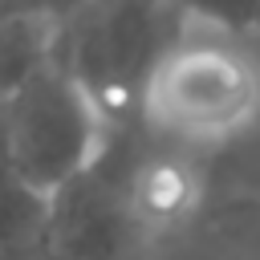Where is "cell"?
<instances>
[{"label": "cell", "instance_id": "obj_1", "mask_svg": "<svg viewBox=\"0 0 260 260\" xmlns=\"http://www.w3.org/2000/svg\"><path fill=\"white\" fill-rule=\"evenodd\" d=\"M260 114V53L236 32L187 20L154 61L138 118L167 146H228Z\"/></svg>", "mask_w": 260, "mask_h": 260}, {"label": "cell", "instance_id": "obj_2", "mask_svg": "<svg viewBox=\"0 0 260 260\" xmlns=\"http://www.w3.org/2000/svg\"><path fill=\"white\" fill-rule=\"evenodd\" d=\"M183 24V0H77L57 20V61L106 122L122 126L138 114L142 85Z\"/></svg>", "mask_w": 260, "mask_h": 260}, {"label": "cell", "instance_id": "obj_3", "mask_svg": "<svg viewBox=\"0 0 260 260\" xmlns=\"http://www.w3.org/2000/svg\"><path fill=\"white\" fill-rule=\"evenodd\" d=\"M0 126L12 171L49 203L85 179L114 146V126L61 61L0 106Z\"/></svg>", "mask_w": 260, "mask_h": 260}, {"label": "cell", "instance_id": "obj_4", "mask_svg": "<svg viewBox=\"0 0 260 260\" xmlns=\"http://www.w3.org/2000/svg\"><path fill=\"white\" fill-rule=\"evenodd\" d=\"M195 203V175L175 154H150L126 167V207L138 232L175 223Z\"/></svg>", "mask_w": 260, "mask_h": 260}, {"label": "cell", "instance_id": "obj_5", "mask_svg": "<svg viewBox=\"0 0 260 260\" xmlns=\"http://www.w3.org/2000/svg\"><path fill=\"white\" fill-rule=\"evenodd\" d=\"M57 61V16H16L0 24V106Z\"/></svg>", "mask_w": 260, "mask_h": 260}, {"label": "cell", "instance_id": "obj_6", "mask_svg": "<svg viewBox=\"0 0 260 260\" xmlns=\"http://www.w3.org/2000/svg\"><path fill=\"white\" fill-rule=\"evenodd\" d=\"M77 0H0V24L16 16H65Z\"/></svg>", "mask_w": 260, "mask_h": 260}]
</instances>
